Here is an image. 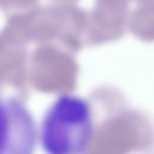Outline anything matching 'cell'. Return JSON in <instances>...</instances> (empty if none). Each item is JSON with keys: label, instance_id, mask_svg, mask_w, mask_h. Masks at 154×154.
Listing matches in <instances>:
<instances>
[{"label": "cell", "instance_id": "cell-1", "mask_svg": "<svg viewBox=\"0 0 154 154\" xmlns=\"http://www.w3.org/2000/svg\"><path fill=\"white\" fill-rule=\"evenodd\" d=\"M95 132L93 109L84 97L63 94L46 109L38 142L46 154H84Z\"/></svg>", "mask_w": 154, "mask_h": 154}, {"label": "cell", "instance_id": "cell-2", "mask_svg": "<svg viewBox=\"0 0 154 154\" xmlns=\"http://www.w3.org/2000/svg\"><path fill=\"white\" fill-rule=\"evenodd\" d=\"M37 141L29 108L17 97L0 96V154H35Z\"/></svg>", "mask_w": 154, "mask_h": 154}]
</instances>
